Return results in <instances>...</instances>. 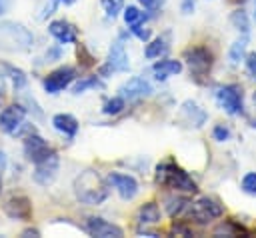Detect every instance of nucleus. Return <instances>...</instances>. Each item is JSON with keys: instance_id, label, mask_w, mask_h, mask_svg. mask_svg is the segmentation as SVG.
<instances>
[{"instance_id": "1", "label": "nucleus", "mask_w": 256, "mask_h": 238, "mask_svg": "<svg viewBox=\"0 0 256 238\" xmlns=\"http://www.w3.org/2000/svg\"><path fill=\"white\" fill-rule=\"evenodd\" d=\"M74 198L86 206H98L110 196V182L98 170L86 168L72 182Z\"/></svg>"}, {"instance_id": "2", "label": "nucleus", "mask_w": 256, "mask_h": 238, "mask_svg": "<svg viewBox=\"0 0 256 238\" xmlns=\"http://www.w3.org/2000/svg\"><path fill=\"white\" fill-rule=\"evenodd\" d=\"M154 182H156V186L168 188L172 192H184V194L198 192L196 180L184 168H180L172 160H164V162L156 164V168H154Z\"/></svg>"}, {"instance_id": "3", "label": "nucleus", "mask_w": 256, "mask_h": 238, "mask_svg": "<svg viewBox=\"0 0 256 238\" xmlns=\"http://www.w3.org/2000/svg\"><path fill=\"white\" fill-rule=\"evenodd\" d=\"M34 44V34L20 22L4 20L0 22V50L6 52H26Z\"/></svg>"}, {"instance_id": "4", "label": "nucleus", "mask_w": 256, "mask_h": 238, "mask_svg": "<svg viewBox=\"0 0 256 238\" xmlns=\"http://www.w3.org/2000/svg\"><path fill=\"white\" fill-rule=\"evenodd\" d=\"M182 60L188 66L190 76L200 82L202 78H208L212 66H214V54L206 46H190L182 52Z\"/></svg>"}, {"instance_id": "5", "label": "nucleus", "mask_w": 256, "mask_h": 238, "mask_svg": "<svg viewBox=\"0 0 256 238\" xmlns=\"http://www.w3.org/2000/svg\"><path fill=\"white\" fill-rule=\"evenodd\" d=\"M222 216H224V206L214 196H200L194 202H190V206L186 210V218L194 220L200 226L210 224L212 220L222 218Z\"/></svg>"}, {"instance_id": "6", "label": "nucleus", "mask_w": 256, "mask_h": 238, "mask_svg": "<svg viewBox=\"0 0 256 238\" xmlns=\"http://www.w3.org/2000/svg\"><path fill=\"white\" fill-rule=\"evenodd\" d=\"M216 104L230 116L244 114V90L240 84H220L214 88Z\"/></svg>"}, {"instance_id": "7", "label": "nucleus", "mask_w": 256, "mask_h": 238, "mask_svg": "<svg viewBox=\"0 0 256 238\" xmlns=\"http://www.w3.org/2000/svg\"><path fill=\"white\" fill-rule=\"evenodd\" d=\"M130 68V58L126 54V48H124V40L122 38H116L110 48H108V54H106V62L100 64L98 68V76L100 78H108L112 74H122V72H128Z\"/></svg>"}, {"instance_id": "8", "label": "nucleus", "mask_w": 256, "mask_h": 238, "mask_svg": "<svg viewBox=\"0 0 256 238\" xmlns=\"http://www.w3.org/2000/svg\"><path fill=\"white\" fill-rule=\"evenodd\" d=\"M76 80V68L74 66H58L54 68L52 72H48L42 80V88L48 92V94H60L62 90H66L72 82Z\"/></svg>"}, {"instance_id": "9", "label": "nucleus", "mask_w": 256, "mask_h": 238, "mask_svg": "<svg viewBox=\"0 0 256 238\" xmlns=\"http://www.w3.org/2000/svg\"><path fill=\"white\" fill-rule=\"evenodd\" d=\"M58 170H60V156L56 150H52L44 160L36 162L34 164V172H32V178L36 184L40 186H50L56 176H58Z\"/></svg>"}, {"instance_id": "10", "label": "nucleus", "mask_w": 256, "mask_h": 238, "mask_svg": "<svg viewBox=\"0 0 256 238\" xmlns=\"http://www.w3.org/2000/svg\"><path fill=\"white\" fill-rule=\"evenodd\" d=\"M22 152H24V156H26L28 162L36 164V162L44 160L52 152V148H50L48 140H44L38 132H32V134H28V136L22 138Z\"/></svg>"}, {"instance_id": "11", "label": "nucleus", "mask_w": 256, "mask_h": 238, "mask_svg": "<svg viewBox=\"0 0 256 238\" xmlns=\"http://www.w3.org/2000/svg\"><path fill=\"white\" fill-rule=\"evenodd\" d=\"M178 120L188 128H202L208 122V112L194 100H184L178 108Z\"/></svg>"}, {"instance_id": "12", "label": "nucleus", "mask_w": 256, "mask_h": 238, "mask_svg": "<svg viewBox=\"0 0 256 238\" xmlns=\"http://www.w3.org/2000/svg\"><path fill=\"white\" fill-rule=\"evenodd\" d=\"M108 182L118 192V196L122 200H126V202H130V200H134L138 196L140 186H138V180L132 174H126V172H110L108 174Z\"/></svg>"}, {"instance_id": "13", "label": "nucleus", "mask_w": 256, "mask_h": 238, "mask_svg": "<svg viewBox=\"0 0 256 238\" xmlns=\"http://www.w3.org/2000/svg\"><path fill=\"white\" fill-rule=\"evenodd\" d=\"M84 230L96 238H120V236H124V230L118 224L108 222L102 216H88L84 222Z\"/></svg>"}, {"instance_id": "14", "label": "nucleus", "mask_w": 256, "mask_h": 238, "mask_svg": "<svg viewBox=\"0 0 256 238\" xmlns=\"http://www.w3.org/2000/svg\"><path fill=\"white\" fill-rule=\"evenodd\" d=\"M26 112L28 110L22 104H10V106H6L0 112V130L4 134L12 136L20 128V124L26 120Z\"/></svg>"}, {"instance_id": "15", "label": "nucleus", "mask_w": 256, "mask_h": 238, "mask_svg": "<svg viewBox=\"0 0 256 238\" xmlns=\"http://www.w3.org/2000/svg\"><path fill=\"white\" fill-rule=\"evenodd\" d=\"M152 92H154L152 84H150L146 78H142V76H132V78H128V80L118 88V94H120L122 98H126V100L146 98V96H150Z\"/></svg>"}, {"instance_id": "16", "label": "nucleus", "mask_w": 256, "mask_h": 238, "mask_svg": "<svg viewBox=\"0 0 256 238\" xmlns=\"http://www.w3.org/2000/svg\"><path fill=\"white\" fill-rule=\"evenodd\" d=\"M4 214L12 220H30L32 218V200L24 194L10 196L4 202Z\"/></svg>"}, {"instance_id": "17", "label": "nucleus", "mask_w": 256, "mask_h": 238, "mask_svg": "<svg viewBox=\"0 0 256 238\" xmlns=\"http://www.w3.org/2000/svg\"><path fill=\"white\" fill-rule=\"evenodd\" d=\"M48 32L60 44H76L78 42V28L68 20H52L48 24Z\"/></svg>"}, {"instance_id": "18", "label": "nucleus", "mask_w": 256, "mask_h": 238, "mask_svg": "<svg viewBox=\"0 0 256 238\" xmlns=\"http://www.w3.org/2000/svg\"><path fill=\"white\" fill-rule=\"evenodd\" d=\"M52 126H54V130H58V132H60L62 136H66L68 140H74L76 134H78V128H80L78 120H76L72 114H68V112H58V114H54V116H52Z\"/></svg>"}, {"instance_id": "19", "label": "nucleus", "mask_w": 256, "mask_h": 238, "mask_svg": "<svg viewBox=\"0 0 256 238\" xmlns=\"http://www.w3.org/2000/svg\"><path fill=\"white\" fill-rule=\"evenodd\" d=\"M184 68L182 60H176V58H160L152 64V74L156 80H166L170 76H176L180 74Z\"/></svg>"}, {"instance_id": "20", "label": "nucleus", "mask_w": 256, "mask_h": 238, "mask_svg": "<svg viewBox=\"0 0 256 238\" xmlns=\"http://www.w3.org/2000/svg\"><path fill=\"white\" fill-rule=\"evenodd\" d=\"M160 220H162V210H160V206L154 200L144 202L136 210V222H138V226H154V224H160Z\"/></svg>"}, {"instance_id": "21", "label": "nucleus", "mask_w": 256, "mask_h": 238, "mask_svg": "<svg viewBox=\"0 0 256 238\" xmlns=\"http://www.w3.org/2000/svg\"><path fill=\"white\" fill-rule=\"evenodd\" d=\"M190 202L192 200H188L186 196H180V194L174 192V194L164 196V210L170 218H182V216H186V210H188Z\"/></svg>"}, {"instance_id": "22", "label": "nucleus", "mask_w": 256, "mask_h": 238, "mask_svg": "<svg viewBox=\"0 0 256 238\" xmlns=\"http://www.w3.org/2000/svg\"><path fill=\"white\" fill-rule=\"evenodd\" d=\"M168 50H170V32L160 34V36H156V38H150V40L146 42L144 56H146L148 60H154V58H162Z\"/></svg>"}, {"instance_id": "23", "label": "nucleus", "mask_w": 256, "mask_h": 238, "mask_svg": "<svg viewBox=\"0 0 256 238\" xmlns=\"http://www.w3.org/2000/svg\"><path fill=\"white\" fill-rule=\"evenodd\" d=\"M0 68H2V74H0V76H2V78H8L10 84H12V88H14L16 92L22 90V88H26L28 76H26V72H24L22 68H16V66L8 64V62H2Z\"/></svg>"}, {"instance_id": "24", "label": "nucleus", "mask_w": 256, "mask_h": 238, "mask_svg": "<svg viewBox=\"0 0 256 238\" xmlns=\"http://www.w3.org/2000/svg\"><path fill=\"white\" fill-rule=\"evenodd\" d=\"M100 90L104 88V82L98 74H92V76H82L80 80H74L72 82V94L78 96V94H84L86 90Z\"/></svg>"}, {"instance_id": "25", "label": "nucleus", "mask_w": 256, "mask_h": 238, "mask_svg": "<svg viewBox=\"0 0 256 238\" xmlns=\"http://www.w3.org/2000/svg\"><path fill=\"white\" fill-rule=\"evenodd\" d=\"M214 236H248V228L236 220H222L214 230Z\"/></svg>"}, {"instance_id": "26", "label": "nucleus", "mask_w": 256, "mask_h": 238, "mask_svg": "<svg viewBox=\"0 0 256 238\" xmlns=\"http://www.w3.org/2000/svg\"><path fill=\"white\" fill-rule=\"evenodd\" d=\"M248 40H250V36L240 34V36L230 44V48H228V60H230L232 64H240V62L244 60L246 48H248Z\"/></svg>"}, {"instance_id": "27", "label": "nucleus", "mask_w": 256, "mask_h": 238, "mask_svg": "<svg viewBox=\"0 0 256 238\" xmlns=\"http://www.w3.org/2000/svg\"><path fill=\"white\" fill-rule=\"evenodd\" d=\"M230 24L240 32V34H246L250 36V16L244 8H236L232 14H230Z\"/></svg>"}, {"instance_id": "28", "label": "nucleus", "mask_w": 256, "mask_h": 238, "mask_svg": "<svg viewBox=\"0 0 256 238\" xmlns=\"http://www.w3.org/2000/svg\"><path fill=\"white\" fill-rule=\"evenodd\" d=\"M122 18L126 26H134V24H144L150 18V14H146V10H140L138 6H126L122 10Z\"/></svg>"}, {"instance_id": "29", "label": "nucleus", "mask_w": 256, "mask_h": 238, "mask_svg": "<svg viewBox=\"0 0 256 238\" xmlns=\"http://www.w3.org/2000/svg\"><path fill=\"white\" fill-rule=\"evenodd\" d=\"M124 108H126V98H122L120 94H116V96L108 98V100L102 104V114H106V116H116V114H120Z\"/></svg>"}, {"instance_id": "30", "label": "nucleus", "mask_w": 256, "mask_h": 238, "mask_svg": "<svg viewBox=\"0 0 256 238\" xmlns=\"http://www.w3.org/2000/svg\"><path fill=\"white\" fill-rule=\"evenodd\" d=\"M100 4L104 8L106 18H110V20L118 18V14L124 10V0H100Z\"/></svg>"}, {"instance_id": "31", "label": "nucleus", "mask_w": 256, "mask_h": 238, "mask_svg": "<svg viewBox=\"0 0 256 238\" xmlns=\"http://www.w3.org/2000/svg\"><path fill=\"white\" fill-rule=\"evenodd\" d=\"M240 190L248 196H256V172H246L240 180Z\"/></svg>"}, {"instance_id": "32", "label": "nucleus", "mask_w": 256, "mask_h": 238, "mask_svg": "<svg viewBox=\"0 0 256 238\" xmlns=\"http://www.w3.org/2000/svg\"><path fill=\"white\" fill-rule=\"evenodd\" d=\"M76 56H78V64H80L82 68L94 66V56H92V52H90L84 44H78V46H76Z\"/></svg>"}, {"instance_id": "33", "label": "nucleus", "mask_w": 256, "mask_h": 238, "mask_svg": "<svg viewBox=\"0 0 256 238\" xmlns=\"http://www.w3.org/2000/svg\"><path fill=\"white\" fill-rule=\"evenodd\" d=\"M130 28V32H132V36H136L140 42H148L150 38H152V30L150 28H146L144 24H134V26H128Z\"/></svg>"}, {"instance_id": "34", "label": "nucleus", "mask_w": 256, "mask_h": 238, "mask_svg": "<svg viewBox=\"0 0 256 238\" xmlns=\"http://www.w3.org/2000/svg\"><path fill=\"white\" fill-rule=\"evenodd\" d=\"M230 136H232V130L226 124H216L212 128V138L216 142H226V140H230Z\"/></svg>"}, {"instance_id": "35", "label": "nucleus", "mask_w": 256, "mask_h": 238, "mask_svg": "<svg viewBox=\"0 0 256 238\" xmlns=\"http://www.w3.org/2000/svg\"><path fill=\"white\" fill-rule=\"evenodd\" d=\"M170 234H174V236H194L192 228L188 224H184V220H178V218L174 220V224L170 228Z\"/></svg>"}, {"instance_id": "36", "label": "nucleus", "mask_w": 256, "mask_h": 238, "mask_svg": "<svg viewBox=\"0 0 256 238\" xmlns=\"http://www.w3.org/2000/svg\"><path fill=\"white\" fill-rule=\"evenodd\" d=\"M244 66H246V72L252 80H256V52H246L244 56Z\"/></svg>"}, {"instance_id": "37", "label": "nucleus", "mask_w": 256, "mask_h": 238, "mask_svg": "<svg viewBox=\"0 0 256 238\" xmlns=\"http://www.w3.org/2000/svg\"><path fill=\"white\" fill-rule=\"evenodd\" d=\"M140 2V6H142V10H146V12H158L160 8H162V4H164V0H138Z\"/></svg>"}, {"instance_id": "38", "label": "nucleus", "mask_w": 256, "mask_h": 238, "mask_svg": "<svg viewBox=\"0 0 256 238\" xmlns=\"http://www.w3.org/2000/svg\"><path fill=\"white\" fill-rule=\"evenodd\" d=\"M60 58H62V48H60V42H58L56 46H50L46 50V60L48 62H54V60H60Z\"/></svg>"}, {"instance_id": "39", "label": "nucleus", "mask_w": 256, "mask_h": 238, "mask_svg": "<svg viewBox=\"0 0 256 238\" xmlns=\"http://www.w3.org/2000/svg\"><path fill=\"white\" fill-rule=\"evenodd\" d=\"M60 4H58V0H48L46 2V6H44V10H42V14H40V18L42 20H46L48 16H52L54 12H56V8H58Z\"/></svg>"}, {"instance_id": "40", "label": "nucleus", "mask_w": 256, "mask_h": 238, "mask_svg": "<svg viewBox=\"0 0 256 238\" xmlns=\"http://www.w3.org/2000/svg\"><path fill=\"white\" fill-rule=\"evenodd\" d=\"M194 8H196V0H180V12L184 16L194 14Z\"/></svg>"}, {"instance_id": "41", "label": "nucleus", "mask_w": 256, "mask_h": 238, "mask_svg": "<svg viewBox=\"0 0 256 238\" xmlns=\"http://www.w3.org/2000/svg\"><path fill=\"white\" fill-rule=\"evenodd\" d=\"M20 236H24V238H28V236L38 238V236H40V230H38V228H26V230H22V234H20Z\"/></svg>"}, {"instance_id": "42", "label": "nucleus", "mask_w": 256, "mask_h": 238, "mask_svg": "<svg viewBox=\"0 0 256 238\" xmlns=\"http://www.w3.org/2000/svg\"><path fill=\"white\" fill-rule=\"evenodd\" d=\"M6 164H8V160H6V154L0 150V176H2V172L6 170Z\"/></svg>"}, {"instance_id": "43", "label": "nucleus", "mask_w": 256, "mask_h": 238, "mask_svg": "<svg viewBox=\"0 0 256 238\" xmlns=\"http://www.w3.org/2000/svg\"><path fill=\"white\" fill-rule=\"evenodd\" d=\"M10 8V0H0V16Z\"/></svg>"}, {"instance_id": "44", "label": "nucleus", "mask_w": 256, "mask_h": 238, "mask_svg": "<svg viewBox=\"0 0 256 238\" xmlns=\"http://www.w3.org/2000/svg\"><path fill=\"white\" fill-rule=\"evenodd\" d=\"M76 0H58V4H62V6H72Z\"/></svg>"}, {"instance_id": "45", "label": "nucleus", "mask_w": 256, "mask_h": 238, "mask_svg": "<svg viewBox=\"0 0 256 238\" xmlns=\"http://www.w3.org/2000/svg\"><path fill=\"white\" fill-rule=\"evenodd\" d=\"M2 100H4V96H2V80H0V106H2Z\"/></svg>"}, {"instance_id": "46", "label": "nucleus", "mask_w": 256, "mask_h": 238, "mask_svg": "<svg viewBox=\"0 0 256 238\" xmlns=\"http://www.w3.org/2000/svg\"><path fill=\"white\" fill-rule=\"evenodd\" d=\"M254 20H256V0H254Z\"/></svg>"}, {"instance_id": "47", "label": "nucleus", "mask_w": 256, "mask_h": 238, "mask_svg": "<svg viewBox=\"0 0 256 238\" xmlns=\"http://www.w3.org/2000/svg\"><path fill=\"white\" fill-rule=\"evenodd\" d=\"M252 100H254V104H256V92H254V94H252Z\"/></svg>"}, {"instance_id": "48", "label": "nucleus", "mask_w": 256, "mask_h": 238, "mask_svg": "<svg viewBox=\"0 0 256 238\" xmlns=\"http://www.w3.org/2000/svg\"><path fill=\"white\" fill-rule=\"evenodd\" d=\"M0 194H2V176H0Z\"/></svg>"}]
</instances>
